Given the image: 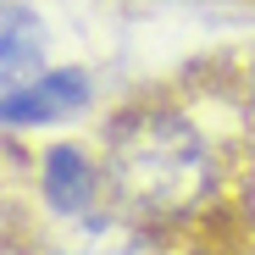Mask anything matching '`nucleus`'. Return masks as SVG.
<instances>
[{
	"instance_id": "nucleus-1",
	"label": "nucleus",
	"mask_w": 255,
	"mask_h": 255,
	"mask_svg": "<svg viewBox=\"0 0 255 255\" xmlns=\"http://www.w3.org/2000/svg\"><path fill=\"white\" fill-rule=\"evenodd\" d=\"M117 217L166 255H255V95L239 67H189L128 100L100 139Z\"/></svg>"
},
{
	"instance_id": "nucleus-2",
	"label": "nucleus",
	"mask_w": 255,
	"mask_h": 255,
	"mask_svg": "<svg viewBox=\"0 0 255 255\" xmlns=\"http://www.w3.org/2000/svg\"><path fill=\"white\" fill-rule=\"evenodd\" d=\"M89 72L78 67H61V72H39L33 83H22L17 95L0 100V128H45V122H61L72 111L89 106Z\"/></svg>"
},
{
	"instance_id": "nucleus-3",
	"label": "nucleus",
	"mask_w": 255,
	"mask_h": 255,
	"mask_svg": "<svg viewBox=\"0 0 255 255\" xmlns=\"http://www.w3.org/2000/svg\"><path fill=\"white\" fill-rule=\"evenodd\" d=\"M100 189H106L100 183V166L89 161L83 144H50L45 155H39V194H45V205L61 211V217L95 211Z\"/></svg>"
},
{
	"instance_id": "nucleus-4",
	"label": "nucleus",
	"mask_w": 255,
	"mask_h": 255,
	"mask_svg": "<svg viewBox=\"0 0 255 255\" xmlns=\"http://www.w3.org/2000/svg\"><path fill=\"white\" fill-rule=\"evenodd\" d=\"M45 61V28L28 6H0V100L17 95L22 83L39 78Z\"/></svg>"
}]
</instances>
